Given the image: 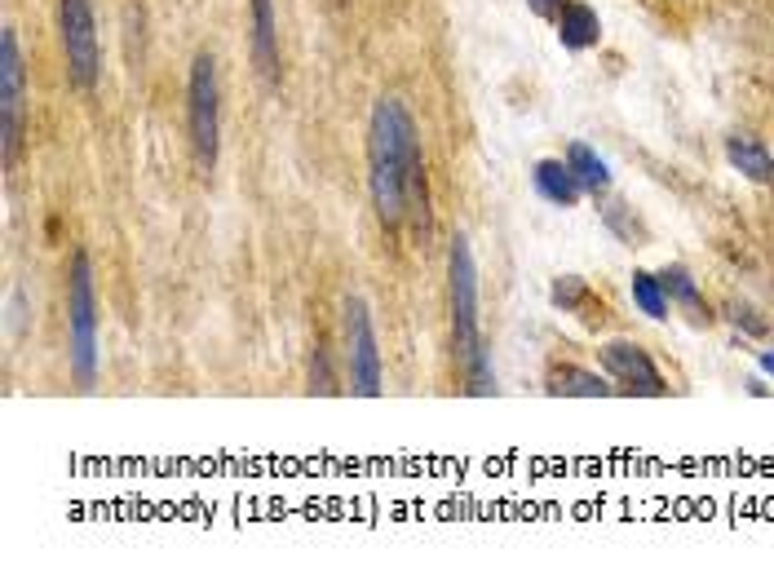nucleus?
<instances>
[{
	"label": "nucleus",
	"instance_id": "f257e3e1",
	"mask_svg": "<svg viewBox=\"0 0 774 575\" xmlns=\"http://www.w3.org/2000/svg\"><path fill=\"white\" fill-rule=\"evenodd\" d=\"M368 182H372V208L385 230H394L403 217H416L420 235H429V195H425V160L416 120L398 97H381L372 106L368 125Z\"/></svg>",
	"mask_w": 774,
	"mask_h": 575
},
{
	"label": "nucleus",
	"instance_id": "f03ea898",
	"mask_svg": "<svg viewBox=\"0 0 774 575\" xmlns=\"http://www.w3.org/2000/svg\"><path fill=\"white\" fill-rule=\"evenodd\" d=\"M67 341H71L76 381L89 390L97 381V297H93L89 253L71 257V275H67Z\"/></svg>",
	"mask_w": 774,
	"mask_h": 575
},
{
	"label": "nucleus",
	"instance_id": "7ed1b4c3",
	"mask_svg": "<svg viewBox=\"0 0 774 575\" xmlns=\"http://www.w3.org/2000/svg\"><path fill=\"white\" fill-rule=\"evenodd\" d=\"M448 297H452V336H457V355L461 364L470 355L483 350L478 336V266L470 253V240L457 235L448 249Z\"/></svg>",
	"mask_w": 774,
	"mask_h": 575
},
{
	"label": "nucleus",
	"instance_id": "20e7f679",
	"mask_svg": "<svg viewBox=\"0 0 774 575\" xmlns=\"http://www.w3.org/2000/svg\"><path fill=\"white\" fill-rule=\"evenodd\" d=\"M186 111H190V142L199 164L212 173L217 151H221V89H217V62L199 54L190 62V84H186Z\"/></svg>",
	"mask_w": 774,
	"mask_h": 575
},
{
	"label": "nucleus",
	"instance_id": "39448f33",
	"mask_svg": "<svg viewBox=\"0 0 774 575\" xmlns=\"http://www.w3.org/2000/svg\"><path fill=\"white\" fill-rule=\"evenodd\" d=\"M58 32H62V54L67 71L80 89H93L102 76V45H97V23H93V0H58Z\"/></svg>",
	"mask_w": 774,
	"mask_h": 575
},
{
	"label": "nucleus",
	"instance_id": "423d86ee",
	"mask_svg": "<svg viewBox=\"0 0 774 575\" xmlns=\"http://www.w3.org/2000/svg\"><path fill=\"white\" fill-rule=\"evenodd\" d=\"M23 93H27V67L14 27L0 32V147H5V164L19 151L23 138Z\"/></svg>",
	"mask_w": 774,
	"mask_h": 575
},
{
	"label": "nucleus",
	"instance_id": "0eeeda50",
	"mask_svg": "<svg viewBox=\"0 0 774 575\" xmlns=\"http://www.w3.org/2000/svg\"><path fill=\"white\" fill-rule=\"evenodd\" d=\"M346 345H350V386L363 399L381 394V350H377V327L363 297L346 301Z\"/></svg>",
	"mask_w": 774,
	"mask_h": 575
},
{
	"label": "nucleus",
	"instance_id": "6e6552de",
	"mask_svg": "<svg viewBox=\"0 0 774 575\" xmlns=\"http://www.w3.org/2000/svg\"><path fill=\"white\" fill-rule=\"evenodd\" d=\"M598 359L628 394H646V399L669 394V381H663V372L655 368V359L642 350L637 341H607L598 350Z\"/></svg>",
	"mask_w": 774,
	"mask_h": 575
},
{
	"label": "nucleus",
	"instance_id": "1a4fd4ad",
	"mask_svg": "<svg viewBox=\"0 0 774 575\" xmlns=\"http://www.w3.org/2000/svg\"><path fill=\"white\" fill-rule=\"evenodd\" d=\"M558 41H563V49H571V54L598 49V41H602V19H598V10L585 5V0H567V5L558 10Z\"/></svg>",
	"mask_w": 774,
	"mask_h": 575
},
{
	"label": "nucleus",
	"instance_id": "9d476101",
	"mask_svg": "<svg viewBox=\"0 0 774 575\" xmlns=\"http://www.w3.org/2000/svg\"><path fill=\"white\" fill-rule=\"evenodd\" d=\"M253 62L270 84L279 80V23L270 0H253Z\"/></svg>",
	"mask_w": 774,
	"mask_h": 575
},
{
	"label": "nucleus",
	"instance_id": "9b49d317",
	"mask_svg": "<svg viewBox=\"0 0 774 575\" xmlns=\"http://www.w3.org/2000/svg\"><path fill=\"white\" fill-rule=\"evenodd\" d=\"M531 182H535V191H540L548 204H558V208H576L580 195H585V186L576 182V173H571L567 160H535Z\"/></svg>",
	"mask_w": 774,
	"mask_h": 575
},
{
	"label": "nucleus",
	"instance_id": "f8f14e48",
	"mask_svg": "<svg viewBox=\"0 0 774 575\" xmlns=\"http://www.w3.org/2000/svg\"><path fill=\"white\" fill-rule=\"evenodd\" d=\"M726 160L756 186H774V156L765 151V142L748 138V134H735L726 138Z\"/></svg>",
	"mask_w": 774,
	"mask_h": 575
},
{
	"label": "nucleus",
	"instance_id": "ddd939ff",
	"mask_svg": "<svg viewBox=\"0 0 774 575\" xmlns=\"http://www.w3.org/2000/svg\"><path fill=\"white\" fill-rule=\"evenodd\" d=\"M548 394H567V399H607L611 386L602 372L593 368H576V364H563L548 372Z\"/></svg>",
	"mask_w": 774,
	"mask_h": 575
},
{
	"label": "nucleus",
	"instance_id": "4468645a",
	"mask_svg": "<svg viewBox=\"0 0 774 575\" xmlns=\"http://www.w3.org/2000/svg\"><path fill=\"white\" fill-rule=\"evenodd\" d=\"M567 164H571L576 182H580L589 195H602V191L611 186V169H607V160H602L589 142H571V147H567Z\"/></svg>",
	"mask_w": 774,
	"mask_h": 575
},
{
	"label": "nucleus",
	"instance_id": "2eb2a0df",
	"mask_svg": "<svg viewBox=\"0 0 774 575\" xmlns=\"http://www.w3.org/2000/svg\"><path fill=\"white\" fill-rule=\"evenodd\" d=\"M659 284H663V292H669V301L686 306L695 319H704V323L713 319V314H708V306H704V292H700V284H695V275H691L686 266H663Z\"/></svg>",
	"mask_w": 774,
	"mask_h": 575
},
{
	"label": "nucleus",
	"instance_id": "dca6fc26",
	"mask_svg": "<svg viewBox=\"0 0 774 575\" xmlns=\"http://www.w3.org/2000/svg\"><path fill=\"white\" fill-rule=\"evenodd\" d=\"M628 288H633V301H637V310H642L646 319H655V323L669 319V292H663L659 275H650V271H633Z\"/></svg>",
	"mask_w": 774,
	"mask_h": 575
},
{
	"label": "nucleus",
	"instance_id": "f3484780",
	"mask_svg": "<svg viewBox=\"0 0 774 575\" xmlns=\"http://www.w3.org/2000/svg\"><path fill=\"white\" fill-rule=\"evenodd\" d=\"M553 306H563L567 314H580V319H593L589 310H593V292H589V284L580 279V275H563L558 284H553Z\"/></svg>",
	"mask_w": 774,
	"mask_h": 575
},
{
	"label": "nucleus",
	"instance_id": "a211bd4d",
	"mask_svg": "<svg viewBox=\"0 0 774 575\" xmlns=\"http://www.w3.org/2000/svg\"><path fill=\"white\" fill-rule=\"evenodd\" d=\"M310 390L319 394H332L337 386H332V372H327V355H323V345H314V364H310Z\"/></svg>",
	"mask_w": 774,
	"mask_h": 575
},
{
	"label": "nucleus",
	"instance_id": "6ab92c4d",
	"mask_svg": "<svg viewBox=\"0 0 774 575\" xmlns=\"http://www.w3.org/2000/svg\"><path fill=\"white\" fill-rule=\"evenodd\" d=\"M730 319H735V327L743 323L752 336H761V332H765V323H761V319H752V310H743V306H730Z\"/></svg>",
	"mask_w": 774,
	"mask_h": 575
},
{
	"label": "nucleus",
	"instance_id": "aec40b11",
	"mask_svg": "<svg viewBox=\"0 0 774 575\" xmlns=\"http://www.w3.org/2000/svg\"><path fill=\"white\" fill-rule=\"evenodd\" d=\"M527 5H531L540 19H558V10L567 5V0H527Z\"/></svg>",
	"mask_w": 774,
	"mask_h": 575
},
{
	"label": "nucleus",
	"instance_id": "412c9836",
	"mask_svg": "<svg viewBox=\"0 0 774 575\" xmlns=\"http://www.w3.org/2000/svg\"><path fill=\"white\" fill-rule=\"evenodd\" d=\"M761 372H770V377H774V350H761Z\"/></svg>",
	"mask_w": 774,
	"mask_h": 575
}]
</instances>
